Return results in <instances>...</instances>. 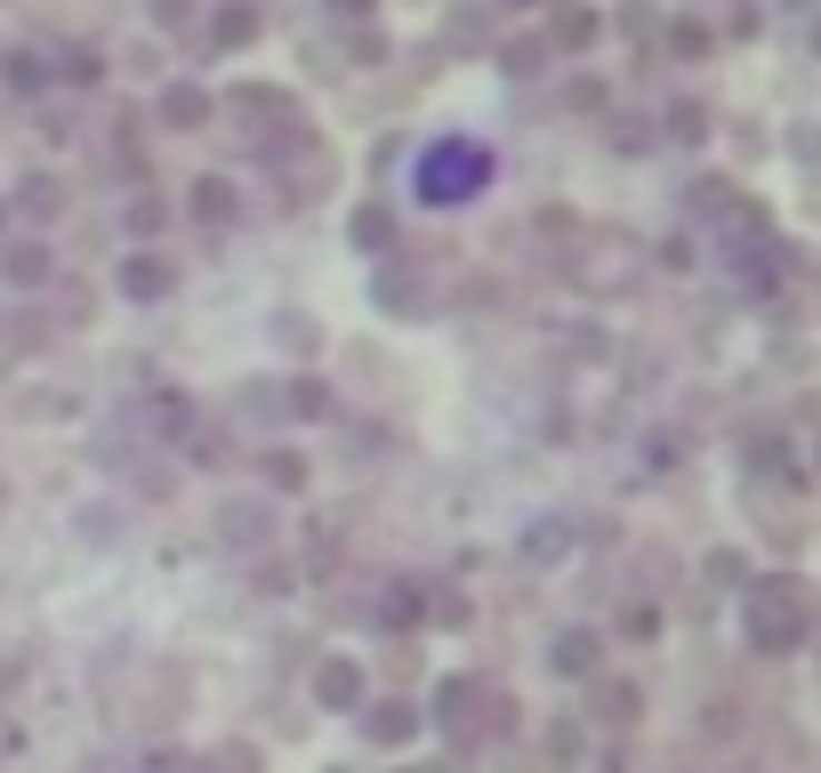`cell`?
Listing matches in <instances>:
<instances>
[{"label": "cell", "instance_id": "1", "mask_svg": "<svg viewBox=\"0 0 821 773\" xmlns=\"http://www.w3.org/2000/svg\"><path fill=\"white\" fill-rule=\"evenodd\" d=\"M484 186H492V153L484 146L452 138V146H427L419 153V194L427 201H475Z\"/></svg>", "mask_w": 821, "mask_h": 773}, {"label": "cell", "instance_id": "2", "mask_svg": "<svg viewBox=\"0 0 821 773\" xmlns=\"http://www.w3.org/2000/svg\"><path fill=\"white\" fill-rule=\"evenodd\" d=\"M749 636H758V645L765 653H790L798 645V636H805V604H798V588H758V596H749Z\"/></svg>", "mask_w": 821, "mask_h": 773}, {"label": "cell", "instance_id": "3", "mask_svg": "<svg viewBox=\"0 0 821 773\" xmlns=\"http://www.w3.org/2000/svg\"><path fill=\"white\" fill-rule=\"evenodd\" d=\"M315 701L323 710H363V668L355 661H323L315 668Z\"/></svg>", "mask_w": 821, "mask_h": 773}, {"label": "cell", "instance_id": "4", "mask_svg": "<svg viewBox=\"0 0 821 773\" xmlns=\"http://www.w3.org/2000/svg\"><path fill=\"white\" fill-rule=\"evenodd\" d=\"M210 41L218 49H250L258 41V0H226V9L210 17Z\"/></svg>", "mask_w": 821, "mask_h": 773}, {"label": "cell", "instance_id": "5", "mask_svg": "<svg viewBox=\"0 0 821 773\" xmlns=\"http://www.w3.org/2000/svg\"><path fill=\"white\" fill-rule=\"evenodd\" d=\"M169 283H178V275H169V266H161L154 250L121 258V290H129V298H169Z\"/></svg>", "mask_w": 821, "mask_h": 773}, {"label": "cell", "instance_id": "6", "mask_svg": "<svg viewBox=\"0 0 821 773\" xmlns=\"http://www.w3.org/2000/svg\"><path fill=\"white\" fill-rule=\"evenodd\" d=\"M0 275H9L17 290L49 283V250H41V242H9V250H0Z\"/></svg>", "mask_w": 821, "mask_h": 773}, {"label": "cell", "instance_id": "7", "mask_svg": "<svg viewBox=\"0 0 821 773\" xmlns=\"http://www.w3.org/2000/svg\"><path fill=\"white\" fill-rule=\"evenodd\" d=\"M161 121L169 129H201V121H210V97H201V89H161Z\"/></svg>", "mask_w": 821, "mask_h": 773}, {"label": "cell", "instance_id": "8", "mask_svg": "<svg viewBox=\"0 0 821 773\" xmlns=\"http://www.w3.org/2000/svg\"><path fill=\"white\" fill-rule=\"evenodd\" d=\"M194 218L201 226H226L234 218V186L226 178H194Z\"/></svg>", "mask_w": 821, "mask_h": 773}, {"label": "cell", "instance_id": "9", "mask_svg": "<svg viewBox=\"0 0 821 773\" xmlns=\"http://www.w3.org/2000/svg\"><path fill=\"white\" fill-rule=\"evenodd\" d=\"M363 725H370V742H410V733H419V717H410L403 701H387V710H370Z\"/></svg>", "mask_w": 821, "mask_h": 773}, {"label": "cell", "instance_id": "10", "mask_svg": "<svg viewBox=\"0 0 821 773\" xmlns=\"http://www.w3.org/2000/svg\"><path fill=\"white\" fill-rule=\"evenodd\" d=\"M234 106H243V121H298V113H290V97H274V89H243Z\"/></svg>", "mask_w": 821, "mask_h": 773}, {"label": "cell", "instance_id": "11", "mask_svg": "<svg viewBox=\"0 0 821 773\" xmlns=\"http://www.w3.org/2000/svg\"><path fill=\"white\" fill-rule=\"evenodd\" d=\"M556 668H564V677H588V668H596V636H564V645H556Z\"/></svg>", "mask_w": 821, "mask_h": 773}, {"label": "cell", "instance_id": "12", "mask_svg": "<svg viewBox=\"0 0 821 773\" xmlns=\"http://www.w3.org/2000/svg\"><path fill=\"white\" fill-rule=\"evenodd\" d=\"M556 41H564V49H588V41H596V9H564V17H556Z\"/></svg>", "mask_w": 821, "mask_h": 773}, {"label": "cell", "instance_id": "13", "mask_svg": "<svg viewBox=\"0 0 821 773\" xmlns=\"http://www.w3.org/2000/svg\"><path fill=\"white\" fill-rule=\"evenodd\" d=\"M283 412H298V419H315V412H330V395H323L315 379H290V395H283Z\"/></svg>", "mask_w": 821, "mask_h": 773}, {"label": "cell", "instance_id": "14", "mask_svg": "<svg viewBox=\"0 0 821 773\" xmlns=\"http://www.w3.org/2000/svg\"><path fill=\"white\" fill-rule=\"evenodd\" d=\"M379 621H387V628H410V621H419V588H387Z\"/></svg>", "mask_w": 821, "mask_h": 773}, {"label": "cell", "instance_id": "15", "mask_svg": "<svg viewBox=\"0 0 821 773\" xmlns=\"http://www.w3.org/2000/svg\"><path fill=\"white\" fill-rule=\"evenodd\" d=\"M266 476H274V492H298V484H306V459H298V452H274Z\"/></svg>", "mask_w": 821, "mask_h": 773}, {"label": "cell", "instance_id": "16", "mask_svg": "<svg viewBox=\"0 0 821 773\" xmlns=\"http://www.w3.org/2000/svg\"><path fill=\"white\" fill-rule=\"evenodd\" d=\"M17 210H24V218H49V210H57V186H49V178H32V186L17 194Z\"/></svg>", "mask_w": 821, "mask_h": 773}, {"label": "cell", "instance_id": "17", "mask_svg": "<svg viewBox=\"0 0 821 773\" xmlns=\"http://www.w3.org/2000/svg\"><path fill=\"white\" fill-rule=\"evenodd\" d=\"M355 242L379 250V242H387V210H355Z\"/></svg>", "mask_w": 821, "mask_h": 773}, {"label": "cell", "instance_id": "18", "mask_svg": "<svg viewBox=\"0 0 821 773\" xmlns=\"http://www.w3.org/2000/svg\"><path fill=\"white\" fill-rule=\"evenodd\" d=\"M604 717H612V725H629V717H636V693H629V685H612V693H604Z\"/></svg>", "mask_w": 821, "mask_h": 773}, {"label": "cell", "instance_id": "19", "mask_svg": "<svg viewBox=\"0 0 821 773\" xmlns=\"http://www.w3.org/2000/svg\"><path fill=\"white\" fill-rule=\"evenodd\" d=\"M330 9H338V17H363V9H370V0H330Z\"/></svg>", "mask_w": 821, "mask_h": 773}]
</instances>
